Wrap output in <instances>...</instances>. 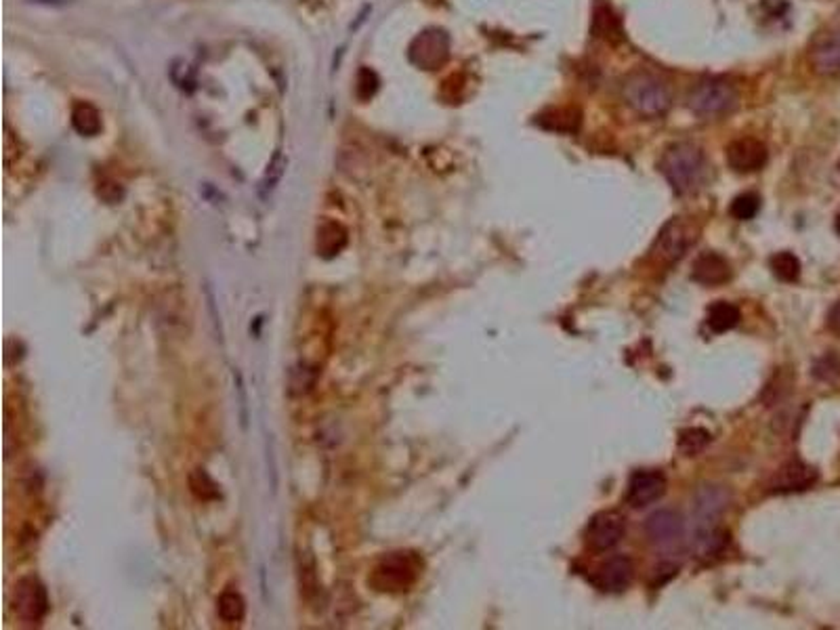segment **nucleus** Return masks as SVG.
<instances>
[{
  "label": "nucleus",
  "mask_w": 840,
  "mask_h": 630,
  "mask_svg": "<svg viewBox=\"0 0 840 630\" xmlns=\"http://www.w3.org/2000/svg\"><path fill=\"white\" fill-rule=\"evenodd\" d=\"M660 170L677 193H694L708 181L710 167L706 154L688 141L672 143L660 158Z\"/></svg>",
  "instance_id": "obj_1"
},
{
  "label": "nucleus",
  "mask_w": 840,
  "mask_h": 630,
  "mask_svg": "<svg viewBox=\"0 0 840 630\" xmlns=\"http://www.w3.org/2000/svg\"><path fill=\"white\" fill-rule=\"evenodd\" d=\"M622 97L638 116L660 118L672 105V93L664 80L649 72H635L624 80Z\"/></svg>",
  "instance_id": "obj_2"
},
{
  "label": "nucleus",
  "mask_w": 840,
  "mask_h": 630,
  "mask_svg": "<svg viewBox=\"0 0 840 630\" xmlns=\"http://www.w3.org/2000/svg\"><path fill=\"white\" fill-rule=\"evenodd\" d=\"M423 574V559L412 551H398L384 555L372 569L368 582L378 593H406L416 585Z\"/></svg>",
  "instance_id": "obj_3"
},
{
  "label": "nucleus",
  "mask_w": 840,
  "mask_h": 630,
  "mask_svg": "<svg viewBox=\"0 0 840 630\" xmlns=\"http://www.w3.org/2000/svg\"><path fill=\"white\" fill-rule=\"evenodd\" d=\"M739 103L737 88L727 80H702L689 91L688 105L700 118H719L731 114Z\"/></svg>",
  "instance_id": "obj_4"
},
{
  "label": "nucleus",
  "mask_w": 840,
  "mask_h": 630,
  "mask_svg": "<svg viewBox=\"0 0 840 630\" xmlns=\"http://www.w3.org/2000/svg\"><path fill=\"white\" fill-rule=\"evenodd\" d=\"M696 240L697 227L694 223L689 219H683V217H674V219H671L662 227L660 235L655 238L652 257L658 263L672 265L674 261L685 257V252L696 244Z\"/></svg>",
  "instance_id": "obj_5"
},
{
  "label": "nucleus",
  "mask_w": 840,
  "mask_h": 630,
  "mask_svg": "<svg viewBox=\"0 0 840 630\" xmlns=\"http://www.w3.org/2000/svg\"><path fill=\"white\" fill-rule=\"evenodd\" d=\"M11 605H13L15 614L29 624L43 622L51 608L46 588L37 576H23L17 580L13 594H11Z\"/></svg>",
  "instance_id": "obj_6"
},
{
  "label": "nucleus",
  "mask_w": 840,
  "mask_h": 630,
  "mask_svg": "<svg viewBox=\"0 0 840 630\" xmlns=\"http://www.w3.org/2000/svg\"><path fill=\"white\" fill-rule=\"evenodd\" d=\"M645 534L658 551L679 549L685 538L683 517L674 511H658L645 523Z\"/></svg>",
  "instance_id": "obj_7"
},
{
  "label": "nucleus",
  "mask_w": 840,
  "mask_h": 630,
  "mask_svg": "<svg viewBox=\"0 0 840 630\" xmlns=\"http://www.w3.org/2000/svg\"><path fill=\"white\" fill-rule=\"evenodd\" d=\"M624 532L626 523L622 515L616 513V511H601L589 521L584 538H587L589 549L603 552L614 549L624 538Z\"/></svg>",
  "instance_id": "obj_8"
},
{
  "label": "nucleus",
  "mask_w": 840,
  "mask_h": 630,
  "mask_svg": "<svg viewBox=\"0 0 840 630\" xmlns=\"http://www.w3.org/2000/svg\"><path fill=\"white\" fill-rule=\"evenodd\" d=\"M819 473L815 470L811 464L798 461V458H792L782 467L778 469V473L773 475V479L769 481V492L771 494H798V492H807L809 487H813L818 484Z\"/></svg>",
  "instance_id": "obj_9"
},
{
  "label": "nucleus",
  "mask_w": 840,
  "mask_h": 630,
  "mask_svg": "<svg viewBox=\"0 0 840 630\" xmlns=\"http://www.w3.org/2000/svg\"><path fill=\"white\" fill-rule=\"evenodd\" d=\"M449 38L443 29H427L414 40L410 46V59L423 70H437L448 61Z\"/></svg>",
  "instance_id": "obj_10"
},
{
  "label": "nucleus",
  "mask_w": 840,
  "mask_h": 630,
  "mask_svg": "<svg viewBox=\"0 0 840 630\" xmlns=\"http://www.w3.org/2000/svg\"><path fill=\"white\" fill-rule=\"evenodd\" d=\"M725 158L733 173L750 175L765 167L769 160V151L762 141L753 139V137H742V139L731 141V143L727 145Z\"/></svg>",
  "instance_id": "obj_11"
},
{
  "label": "nucleus",
  "mask_w": 840,
  "mask_h": 630,
  "mask_svg": "<svg viewBox=\"0 0 840 630\" xmlns=\"http://www.w3.org/2000/svg\"><path fill=\"white\" fill-rule=\"evenodd\" d=\"M664 492L666 477L660 470H635L629 479V487H626V500L632 509H645V506L654 504L655 500L664 496Z\"/></svg>",
  "instance_id": "obj_12"
},
{
  "label": "nucleus",
  "mask_w": 840,
  "mask_h": 630,
  "mask_svg": "<svg viewBox=\"0 0 840 630\" xmlns=\"http://www.w3.org/2000/svg\"><path fill=\"white\" fill-rule=\"evenodd\" d=\"M635 565L629 557H612L599 565L595 572V586L603 593H622L632 585Z\"/></svg>",
  "instance_id": "obj_13"
},
{
  "label": "nucleus",
  "mask_w": 840,
  "mask_h": 630,
  "mask_svg": "<svg viewBox=\"0 0 840 630\" xmlns=\"http://www.w3.org/2000/svg\"><path fill=\"white\" fill-rule=\"evenodd\" d=\"M809 59L815 72L821 76L840 74V28L815 38Z\"/></svg>",
  "instance_id": "obj_14"
},
{
  "label": "nucleus",
  "mask_w": 840,
  "mask_h": 630,
  "mask_svg": "<svg viewBox=\"0 0 840 630\" xmlns=\"http://www.w3.org/2000/svg\"><path fill=\"white\" fill-rule=\"evenodd\" d=\"M729 504V494L721 486H704L697 490L694 500V515L700 526H712L714 520L723 513Z\"/></svg>",
  "instance_id": "obj_15"
},
{
  "label": "nucleus",
  "mask_w": 840,
  "mask_h": 630,
  "mask_svg": "<svg viewBox=\"0 0 840 630\" xmlns=\"http://www.w3.org/2000/svg\"><path fill=\"white\" fill-rule=\"evenodd\" d=\"M697 284L719 286L731 280V265L719 252H704L694 261V272H691Z\"/></svg>",
  "instance_id": "obj_16"
},
{
  "label": "nucleus",
  "mask_w": 840,
  "mask_h": 630,
  "mask_svg": "<svg viewBox=\"0 0 840 630\" xmlns=\"http://www.w3.org/2000/svg\"><path fill=\"white\" fill-rule=\"evenodd\" d=\"M590 32H593L595 38L605 40V43H612V45L622 43V38H624L622 20H620V15L614 11L612 4L605 3V0H597L595 3Z\"/></svg>",
  "instance_id": "obj_17"
},
{
  "label": "nucleus",
  "mask_w": 840,
  "mask_h": 630,
  "mask_svg": "<svg viewBox=\"0 0 840 630\" xmlns=\"http://www.w3.org/2000/svg\"><path fill=\"white\" fill-rule=\"evenodd\" d=\"M729 546V532L719 526H700L696 529L694 540H691V549H694L696 557L700 559H714L723 555Z\"/></svg>",
  "instance_id": "obj_18"
},
{
  "label": "nucleus",
  "mask_w": 840,
  "mask_h": 630,
  "mask_svg": "<svg viewBox=\"0 0 840 630\" xmlns=\"http://www.w3.org/2000/svg\"><path fill=\"white\" fill-rule=\"evenodd\" d=\"M536 125L553 133H576L582 125L578 108H551L536 118Z\"/></svg>",
  "instance_id": "obj_19"
},
{
  "label": "nucleus",
  "mask_w": 840,
  "mask_h": 630,
  "mask_svg": "<svg viewBox=\"0 0 840 630\" xmlns=\"http://www.w3.org/2000/svg\"><path fill=\"white\" fill-rule=\"evenodd\" d=\"M347 246V229L336 221H326L317 227V255L334 258Z\"/></svg>",
  "instance_id": "obj_20"
},
{
  "label": "nucleus",
  "mask_w": 840,
  "mask_h": 630,
  "mask_svg": "<svg viewBox=\"0 0 840 630\" xmlns=\"http://www.w3.org/2000/svg\"><path fill=\"white\" fill-rule=\"evenodd\" d=\"M739 309L733 303L717 301L708 309V326L712 332H727V330L736 328L739 323Z\"/></svg>",
  "instance_id": "obj_21"
},
{
  "label": "nucleus",
  "mask_w": 840,
  "mask_h": 630,
  "mask_svg": "<svg viewBox=\"0 0 840 630\" xmlns=\"http://www.w3.org/2000/svg\"><path fill=\"white\" fill-rule=\"evenodd\" d=\"M72 125L85 137H95L102 131V114L91 103H76L72 111Z\"/></svg>",
  "instance_id": "obj_22"
},
{
  "label": "nucleus",
  "mask_w": 840,
  "mask_h": 630,
  "mask_svg": "<svg viewBox=\"0 0 840 630\" xmlns=\"http://www.w3.org/2000/svg\"><path fill=\"white\" fill-rule=\"evenodd\" d=\"M217 611L221 616L223 622L227 624H238L244 620L246 616V603L242 599L240 593L235 591H225L217 601Z\"/></svg>",
  "instance_id": "obj_23"
},
{
  "label": "nucleus",
  "mask_w": 840,
  "mask_h": 630,
  "mask_svg": "<svg viewBox=\"0 0 840 630\" xmlns=\"http://www.w3.org/2000/svg\"><path fill=\"white\" fill-rule=\"evenodd\" d=\"M189 490H192V494L196 498L204 500V503L221 498L218 486L212 481V477L206 473L204 469H196L192 475H189Z\"/></svg>",
  "instance_id": "obj_24"
},
{
  "label": "nucleus",
  "mask_w": 840,
  "mask_h": 630,
  "mask_svg": "<svg viewBox=\"0 0 840 630\" xmlns=\"http://www.w3.org/2000/svg\"><path fill=\"white\" fill-rule=\"evenodd\" d=\"M769 263H771L775 278H779L782 282H796L798 275H801V261H798V257L792 255V252H778V255L771 257Z\"/></svg>",
  "instance_id": "obj_25"
},
{
  "label": "nucleus",
  "mask_w": 840,
  "mask_h": 630,
  "mask_svg": "<svg viewBox=\"0 0 840 630\" xmlns=\"http://www.w3.org/2000/svg\"><path fill=\"white\" fill-rule=\"evenodd\" d=\"M708 444H710V433L702 427H689L679 435V450H681L685 456L700 454Z\"/></svg>",
  "instance_id": "obj_26"
},
{
  "label": "nucleus",
  "mask_w": 840,
  "mask_h": 630,
  "mask_svg": "<svg viewBox=\"0 0 840 630\" xmlns=\"http://www.w3.org/2000/svg\"><path fill=\"white\" fill-rule=\"evenodd\" d=\"M761 210V198L756 193H742L731 202L729 213L736 217L737 221H750L759 215Z\"/></svg>",
  "instance_id": "obj_27"
},
{
  "label": "nucleus",
  "mask_w": 840,
  "mask_h": 630,
  "mask_svg": "<svg viewBox=\"0 0 840 630\" xmlns=\"http://www.w3.org/2000/svg\"><path fill=\"white\" fill-rule=\"evenodd\" d=\"M286 164H288L286 158H284L280 151H277V154L274 156V160L269 162L268 173H265V176H263V184H261L263 196H268V193H271L276 190V185L282 181L284 170H286Z\"/></svg>",
  "instance_id": "obj_28"
},
{
  "label": "nucleus",
  "mask_w": 840,
  "mask_h": 630,
  "mask_svg": "<svg viewBox=\"0 0 840 630\" xmlns=\"http://www.w3.org/2000/svg\"><path fill=\"white\" fill-rule=\"evenodd\" d=\"M813 374L818 376L819 380H838L840 379V359L836 356H826L821 357L818 364H815Z\"/></svg>",
  "instance_id": "obj_29"
},
{
  "label": "nucleus",
  "mask_w": 840,
  "mask_h": 630,
  "mask_svg": "<svg viewBox=\"0 0 840 630\" xmlns=\"http://www.w3.org/2000/svg\"><path fill=\"white\" fill-rule=\"evenodd\" d=\"M762 7L767 9L769 17H782L790 9L786 0H762Z\"/></svg>",
  "instance_id": "obj_30"
},
{
  "label": "nucleus",
  "mask_w": 840,
  "mask_h": 630,
  "mask_svg": "<svg viewBox=\"0 0 840 630\" xmlns=\"http://www.w3.org/2000/svg\"><path fill=\"white\" fill-rule=\"evenodd\" d=\"M828 328H830L832 332L840 334V301L834 305V307L830 309V314H828Z\"/></svg>",
  "instance_id": "obj_31"
},
{
  "label": "nucleus",
  "mask_w": 840,
  "mask_h": 630,
  "mask_svg": "<svg viewBox=\"0 0 840 630\" xmlns=\"http://www.w3.org/2000/svg\"><path fill=\"white\" fill-rule=\"evenodd\" d=\"M836 232H838V235H840V215L836 217Z\"/></svg>",
  "instance_id": "obj_32"
},
{
  "label": "nucleus",
  "mask_w": 840,
  "mask_h": 630,
  "mask_svg": "<svg viewBox=\"0 0 840 630\" xmlns=\"http://www.w3.org/2000/svg\"><path fill=\"white\" fill-rule=\"evenodd\" d=\"M838 168H840V162H838Z\"/></svg>",
  "instance_id": "obj_33"
}]
</instances>
